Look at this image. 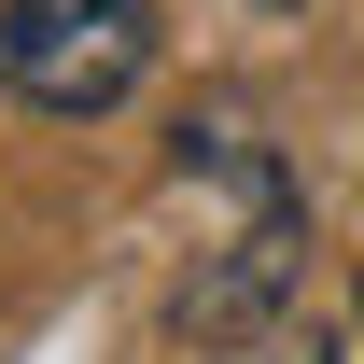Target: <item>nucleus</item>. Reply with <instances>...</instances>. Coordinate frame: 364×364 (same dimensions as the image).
I'll use <instances>...</instances> for the list:
<instances>
[{"label":"nucleus","instance_id":"f257e3e1","mask_svg":"<svg viewBox=\"0 0 364 364\" xmlns=\"http://www.w3.org/2000/svg\"><path fill=\"white\" fill-rule=\"evenodd\" d=\"M154 0H0V85L56 112V127H85V112H127L154 85Z\"/></svg>","mask_w":364,"mask_h":364},{"label":"nucleus","instance_id":"f03ea898","mask_svg":"<svg viewBox=\"0 0 364 364\" xmlns=\"http://www.w3.org/2000/svg\"><path fill=\"white\" fill-rule=\"evenodd\" d=\"M280 364H350V336H294V350H280Z\"/></svg>","mask_w":364,"mask_h":364}]
</instances>
